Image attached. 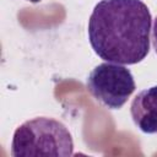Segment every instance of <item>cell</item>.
<instances>
[{
  "instance_id": "3",
  "label": "cell",
  "mask_w": 157,
  "mask_h": 157,
  "mask_svg": "<svg viewBox=\"0 0 157 157\" xmlns=\"http://www.w3.org/2000/svg\"><path fill=\"white\" fill-rule=\"evenodd\" d=\"M131 71L117 63H102L88 75L90 93L109 109L121 108L135 91Z\"/></svg>"
},
{
  "instance_id": "2",
  "label": "cell",
  "mask_w": 157,
  "mask_h": 157,
  "mask_svg": "<svg viewBox=\"0 0 157 157\" xmlns=\"http://www.w3.org/2000/svg\"><path fill=\"white\" fill-rule=\"evenodd\" d=\"M74 141L67 128L59 120L39 117L21 124L12 137V157L72 156Z\"/></svg>"
},
{
  "instance_id": "4",
  "label": "cell",
  "mask_w": 157,
  "mask_h": 157,
  "mask_svg": "<svg viewBox=\"0 0 157 157\" xmlns=\"http://www.w3.org/2000/svg\"><path fill=\"white\" fill-rule=\"evenodd\" d=\"M135 125L145 134H157V86L140 91L130 105Z\"/></svg>"
},
{
  "instance_id": "5",
  "label": "cell",
  "mask_w": 157,
  "mask_h": 157,
  "mask_svg": "<svg viewBox=\"0 0 157 157\" xmlns=\"http://www.w3.org/2000/svg\"><path fill=\"white\" fill-rule=\"evenodd\" d=\"M152 43H153V48L157 53V16L153 21V28H152Z\"/></svg>"
},
{
  "instance_id": "6",
  "label": "cell",
  "mask_w": 157,
  "mask_h": 157,
  "mask_svg": "<svg viewBox=\"0 0 157 157\" xmlns=\"http://www.w3.org/2000/svg\"><path fill=\"white\" fill-rule=\"evenodd\" d=\"M28 1H31V2H39L40 0H28Z\"/></svg>"
},
{
  "instance_id": "1",
  "label": "cell",
  "mask_w": 157,
  "mask_h": 157,
  "mask_svg": "<svg viewBox=\"0 0 157 157\" xmlns=\"http://www.w3.org/2000/svg\"><path fill=\"white\" fill-rule=\"evenodd\" d=\"M151 13L141 0H101L88 20V39L103 60L134 65L150 50Z\"/></svg>"
}]
</instances>
